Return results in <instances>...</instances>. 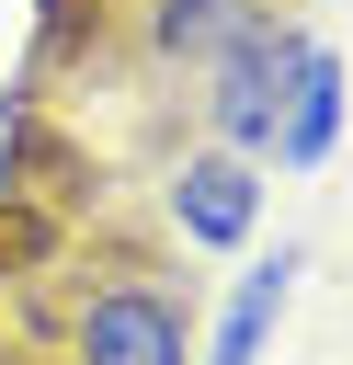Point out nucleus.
I'll use <instances>...</instances> for the list:
<instances>
[{"instance_id": "5", "label": "nucleus", "mask_w": 353, "mask_h": 365, "mask_svg": "<svg viewBox=\"0 0 353 365\" xmlns=\"http://www.w3.org/2000/svg\"><path fill=\"white\" fill-rule=\"evenodd\" d=\"M330 148H342V57L307 34V46H296V80H285V114H273V148H262V160H273V171H319Z\"/></svg>"}, {"instance_id": "3", "label": "nucleus", "mask_w": 353, "mask_h": 365, "mask_svg": "<svg viewBox=\"0 0 353 365\" xmlns=\"http://www.w3.org/2000/svg\"><path fill=\"white\" fill-rule=\"evenodd\" d=\"M159 217H171V240H182V251H239V240L262 228V160H239V148L194 137V148L159 171Z\"/></svg>"}, {"instance_id": "4", "label": "nucleus", "mask_w": 353, "mask_h": 365, "mask_svg": "<svg viewBox=\"0 0 353 365\" xmlns=\"http://www.w3.org/2000/svg\"><path fill=\"white\" fill-rule=\"evenodd\" d=\"M273 23V0H137V46H148V68H182V80H205L228 46H251Z\"/></svg>"}, {"instance_id": "1", "label": "nucleus", "mask_w": 353, "mask_h": 365, "mask_svg": "<svg viewBox=\"0 0 353 365\" xmlns=\"http://www.w3.org/2000/svg\"><path fill=\"white\" fill-rule=\"evenodd\" d=\"M57 365H194V285L159 274H80L46 297Z\"/></svg>"}, {"instance_id": "7", "label": "nucleus", "mask_w": 353, "mask_h": 365, "mask_svg": "<svg viewBox=\"0 0 353 365\" xmlns=\"http://www.w3.org/2000/svg\"><path fill=\"white\" fill-rule=\"evenodd\" d=\"M0 365H34V354H11V342H0Z\"/></svg>"}, {"instance_id": "6", "label": "nucleus", "mask_w": 353, "mask_h": 365, "mask_svg": "<svg viewBox=\"0 0 353 365\" xmlns=\"http://www.w3.org/2000/svg\"><path fill=\"white\" fill-rule=\"evenodd\" d=\"M296 274H307V251H296V240H273V262H251V274L228 285V308H216V331H205V354H194V365H262V342H273V319H285Z\"/></svg>"}, {"instance_id": "2", "label": "nucleus", "mask_w": 353, "mask_h": 365, "mask_svg": "<svg viewBox=\"0 0 353 365\" xmlns=\"http://www.w3.org/2000/svg\"><path fill=\"white\" fill-rule=\"evenodd\" d=\"M296 46H307V23H262L251 46H228L216 68H205V91H194V125L216 137V148H239V160H262L273 148V114H285V80H296Z\"/></svg>"}]
</instances>
